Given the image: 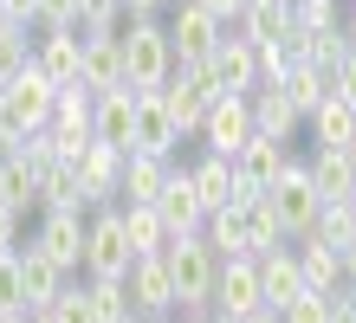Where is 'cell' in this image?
<instances>
[{
    "instance_id": "obj_1",
    "label": "cell",
    "mask_w": 356,
    "mask_h": 323,
    "mask_svg": "<svg viewBox=\"0 0 356 323\" xmlns=\"http://www.w3.org/2000/svg\"><path fill=\"white\" fill-rule=\"evenodd\" d=\"M52 97H58V84L39 72L33 58L0 84V156H7L26 129H46V123H52Z\"/></svg>"
},
{
    "instance_id": "obj_2",
    "label": "cell",
    "mask_w": 356,
    "mask_h": 323,
    "mask_svg": "<svg viewBox=\"0 0 356 323\" xmlns=\"http://www.w3.org/2000/svg\"><path fill=\"white\" fill-rule=\"evenodd\" d=\"M123 84L130 91H162L175 72V46H169V26H162L156 13H143V19H123Z\"/></svg>"
},
{
    "instance_id": "obj_3",
    "label": "cell",
    "mask_w": 356,
    "mask_h": 323,
    "mask_svg": "<svg viewBox=\"0 0 356 323\" xmlns=\"http://www.w3.org/2000/svg\"><path fill=\"white\" fill-rule=\"evenodd\" d=\"M162 258H169V278H175V310H207V304H214V265H220V252L207 246L201 233H169Z\"/></svg>"
},
{
    "instance_id": "obj_4",
    "label": "cell",
    "mask_w": 356,
    "mask_h": 323,
    "mask_svg": "<svg viewBox=\"0 0 356 323\" xmlns=\"http://www.w3.org/2000/svg\"><path fill=\"white\" fill-rule=\"evenodd\" d=\"M130 233H123V213L111 207H91L85 213V278H123L130 272Z\"/></svg>"
},
{
    "instance_id": "obj_5",
    "label": "cell",
    "mask_w": 356,
    "mask_h": 323,
    "mask_svg": "<svg viewBox=\"0 0 356 323\" xmlns=\"http://www.w3.org/2000/svg\"><path fill=\"white\" fill-rule=\"evenodd\" d=\"M33 246L52 258L58 272H85V207H39V233Z\"/></svg>"
},
{
    "instance_id": "obj_6",
    "label": "cell",
    "mask_w": 356,
    "mask_h": 323,
    "mask_svg": "<svg viewBox=\"0 0 356 323\" xmlns=\"http://www.w3.org/2000/svg\"><path fill=\"white\" fill-rule=\"evenodd\" d=\"M266 201H272V213H279V226H285V240H298V233H311V220H318V188H311V175H305V162L291 156L285 168H279V181L266 188Z\"/></svg>"
},
{
    "instance_id": "obj_7",
    "label": "cell",
    "mask_w": 356,
    "mask_h": 323,
    "mask_svg": "<svg viewBox=\"0 0 356 323\" xmlns=\"http://www.w3.org/2000/svg\"><path fill=\"white\" fill-rule=\"evenodd\" d=\"M72 175H78V201H85V213L91 207H111L117 201V188H123V149H111V142H85V156L72 162Z\"/></svg>"
},
{
    "instance_id": "obj_8",
    "label": "cell",
    "mask_w": 356,
    "mask_h": 323,
    "mask_svg": "<svg viewBox=\"0 0 356 323\" xmlns=\"http://www.w3.org/2000/svg\"><path fill=\"white\" fill-rule=\"evenodd\" d=\"M123 291H130V310H136V317H169V310H175V278H169V258H162V252L130 258V272H123Z\"/></svg>"
},
{
    "instance_id": "obj_9",
    "label": "cell",
    "mask_w": 356,
    "mask_h": 323,
    "mask_svg": "<svg viewBox=\"0 0 356 323\" xmlns=\"http://www.w3.org/2000/svg\"><path fill=\"white\" fill-rule=\"evenodd\" d=\"M220 19L201 7V0H175V13H169V46H175V65H195L220 46Z\"/></svg>"
},
{
    "instance_id": "obj_10",
    "label": "cell",
    "mask_w": 356,
    "mask_h": 323,
    "mask_svg": "<svg viewBox=\"0 0 356 323\" xmlns=\"http://www.w3.org/2000/svg\"><path fill=\"white\" fill-rule=\"evenodd\" d=\"M246 136H253V103H246V91H220L214 103H207L201 142L214 149V156H240Z\"/></svg>"
},
{
    "instance_id": "obj_11",
    "label": "cell",
    "mask_w": 356,
    "mask_h": 323,
    "mask_svg": "<svg viewBox=\"0 0 356 323\" xmlns=\"http://www.w3.org/2000/svg\"><path fill=\"white\" fill-rule=\"evenodd\" d=\"M175 142H181V129H175V117H169V103H162V91H136L130 156H162V162H175Z\"/></svg>"
},
{
    "instance_id": "obj_12",
    "label": "cell",
    "mask_w": 356,
    "mask_h": 323,
    "mask_svg": "<svg viewBox=\"0 0 356 323\" xmlns=\"http://www.w3.org/2000/svg\"><path fill=\"white\" fill-rule=\"evenodd\" d=\"M207 310H227V317L259 310V265H253V252H227L214 265V304Z\"/></svg>"
},
{
    "instance_id": "obj_13",
    "label": "cell",
    "mask_w": 356,
    "mask_h": 323,
    "mask_svg": "<svg viewBox=\"0 0 356 323\" xmlns=\"http://www.w3.org/2000/svg\"><path fill=\"white\" fill-rule=\"evenodd\" d=\"M188 181H195L201 213H214V207H240L246 194H253V188L234 175V156H214V149H207L201 162H188Z\"/></svg>"
},
{
    "instance_id": "obj_14",
    "label": "cell",
    "mask_w": 356,
    "mask_h": 323,
    "mask_svg": "<svg viewBox=\"0 0 356 323\" xmlns=\"http://www.w3.org/2000/svg\"><path fill=\"white\" fill-rule=\"evenodd\" d=\"M201 65H207V78H214V91H253V84H259V52L246 46L234 26L220 33V46L207 52Z\"/></svg>"
},
{
    "instance_id": "obj_15",
    "label": "cell",
    "mask_w": 356,
    "mask_h": 323,
    "mask_svg": "<svg viewBox=\"0 0 356 323\" xmlns=\"http://www.w3.org/2000/svg\"><path fill=\"white\" fill-rule=\"evenodd\" d=\"M130 129H136V91H130V84L91 97V136H97V142H111V149L130 156Z\"/></svg>"
},
{
    "instance_id": "obj_16",
    "label": "cell",
    "mask_w": 356,
    "mask_h": 323,
    "mask_svg": "<svg viewBox=\"0 0 356 323\" xmlns=\"http://www.w3.org/2000/svg\"><path fill=\"white\" fill-rule=\"evenodd\" d=\"M78 58H85V33H78V26H39L33 65H39L52 84H72V78H78Z\"/></svg>"
},
{
    "instance_id": "obj_17",
    "label": "cell",
    "mask_w": 356,
    "mask_h": 323,
    "mask_svg": "<svg viewBox=\"0 0 356 323\" xmlns=\"http://www.w3.org/2000/svg\"><path fill=\"white\" fill-rule=\"evenodd\" d=\"M285 162H291L285 136H259V129H253V136L240 142V156H234V175L253 188V194H266L272 181H279V168H285Z\"/></svg>"
},
{
    "instance_id": "obj_18",
    "label": "cell",
    "mask_w": 356,
    "mask_h": 323,
    "mask_svg": "<svg viewBox=\"0 0 356 323\" xmlns=\"http://www.w3.org/2000/svg\"><path fill=\"white\" fill-rule=\"evenodd\" d=\"M13 265H19V297H26V310H46L52 297H58V285H65V272H58L33 240L13 246Z\"/></svg>"
},
{
    "instance_id": "obj_19",
    "label": "cell",
    "mask_w": 356,
    "mask_h": 323,
    "mask_svg": "<svg viewBox=\"0 0 356 323\" xmlns=\"http://www.w3.org/2000/svg\"><path fill=\"white\" fill-rule=\"evenodd\" d=\"M253 265H259V304L285 310L291 297L305 291V278H298V252H291V246H272V252H259Z\"/></svg>"
},
{
    "instance_id": "obj_20",
    "label": "cell",
    "mask_w": 356,
    "mask_h": 323,
    "mask_svg": "<svg viewBox=\"0 0 356 323\" xmlns=\"http://www.w3.org/2000/svg\"><path fill=\"white\" fill-rule=\"evenodd\" d=\"M156 213H162V226L169 233H201V201H195V181H188V168L175 162L169 168V181H162V194H156Z\"/></svg>"
},
{
    "instance_id": "obj_21",
    "label": "cell",
    "mask_w": 356,
    "mask_h": 323,
    "mask_svg": "<svg viewBox=\"0 0 356 323\" xmlns=\"http://www.w3.org/2000/svg\"><path fill=\"white\" fill-rule=\"evenodd\" d=\"M298 278H305V291H324V297H337L343 291V265H337V246H324L318 233H298Z\"/></svg>"
},
{
    "instance_id": "obj_22",
    "label": "cell",
    "mask_w": 356,
    "mask_h": 323,
    "mask_svg": "<svg viewBox=\"0 0 356 323\" xmlns=\"http://www.w3.org/2000/svg\"><path fill=\"white\" fill-rule=\"evenodd\" d=\"M234 33L246 39V46H279V39L291 33V0H246Z\"/></svg>"
},
{
    "instance_id": "obj_23",
    "label": "cell",
    "mask_w": 356,
    "mask_h": 323,
    "mask_svg": "<svg viewBox=\"0 0 356 323\" xmlns=\"http://www.w3.org/2000/svg\"><path fill=\"white\" fill-rule=\"evenodd\" d=\"M246 103H253V129H259V136H285V142H291V129L305 123L298 110H291L285 84H253V91H246Z\"/></svg>"
},
{
    "instance_id": "obj_24",
    "label": "cell",
    "mask_w": 356,
    "mask_h": 323,
    "mask_svg": "<svg viewBox=\"0 0 356 323\" xmlns=\"http://www.w3.org/2000/svg\"><path fill=\"white\" fill-rule=\"evenodd\" d=\"M78 78H85L91 91H117V84H123V39H117V33H104V39H85Z\"/></svg>"
},
{
    "instance_id": "obj_25",
    "label": "cell",
    "mask_w": 356,
    "mask_h": 323,
    "mask_svg": "<svg viewBox=\"0 0 356 323\" xmlns=\"http://www.w3.org/2000/svg\"><path fill=\"white\" fill-rule=\"evenodd\" d=\"M240 240H246V252H272V246H285V226H279V213H272V201L266 194H246L240 201Z\"/></svg>"
},
{
    "instance_id": "obj_26",
    "label": "cell",
    "mask_w": 356,
    "mask_h": 323,
    "mask_svg": "<svg viewBox=\"0 0 356 323\" xmlns=\"http://www.w3.org/2000/svg\"><path fill=\"white\" fill-rule=\"evenodd\" d=\"M311 188H318V201H343V194L356 188V162L343 156V149H318V156L305 162Z\"/></svg>"
},
{
    "instance_id": "obj_27",
    "label": "cell",
    "mask_w": 356,
    "mask_h": 323,
    "mask_svg": "<svg viewBox=\"0 0 356 323\" xmlns=\"http://www.w3.org/2000/svg\"><path fill=\"white\" fill-rule=\"evenodd\" d=\"M117 213H123V233H130V252H136V258L169 246V226H162L156 201H117Z\"/></svg>"
},
{
    "instance_id": "obj_28",
    "label": "cell",
    "mask_w": 356,
    "mask_h": 323,
    "mask_svg": "<svg viewBox=\"0 0 356 323\" xmlns=\"http://www.w3.org/2000/svg\"><path fill=\"white\" fill-rule=\"evenodd\" d=\"M305 123L318 129V149H343V142L356 136V103L330 91V97H324V103H318V110H311Z\"/></svg>"
},
{
    "instance_id": "obj_29",
    "label": "cell",
    "mask_w": 356,
    "mask_h": 323,
    "mask_svg": "<svg viewBox=\"0 0 356 323\" xmlns=\"http://www.w3.org/2000/svg\"><path fill=\"white\" fill-rule=\"evenodd\" d=\"M169 168H175V162H162V156H123V188H117V201H156L162 181H169Z\"/></svg>"
},
{
    "instance_id": "obj_30",
    "label": "cell",
    "mask_w": 356,
    "mask_h": 323,
    "mask_svg": "<svg viewBox=\"0 0 356 323\" xmlns=\"http://www.w3.org/2000/svg\"><path fill=\"white\" fill-rule=\"evenodd\" d=\"M279 84H285V97H291V110H298V117H311L330 97V72H324V65H291Z\"/></svg>"
},
{
    "instance_id": "obj_31",
    "label": "cell",
    "mask_w": 356,
    "mask_h": 323,
    "mask_svg": "<svg viewBox=\"0 0 356 323\" xmlns=\"http://www.w3.org/2000/svg\"><path fill=\"white\" fill-rule=\"evenodd\" d=\"M0 201H7L13 213L39 207V175H33V162H19V156H0Z\"/></svg>"
},
{
    "instance_id": "obj_32",
    "label": "cell",
    "mask_w": 356,
    "mask_h": 323,
    "mask_svg": "<svg viewBox=\"0 0 356 323\" xmlns=\"http://www.w3.org/2000/svg\"><path fill=\"white\" fill-rule=\"evenodd\" d=\"M33 175H39V207H85V201H78V175H72V162H39L33 168Z\"/></svg>"
},
{
    "instance_id": "obj_33",
    "label": "cell",
    "mask_w": 356,
    "mask_h": 323,
    "mask_svg": "<svg viewBox=\"0 0 356 323\" xmlns=\"http://www.w3.org/2000/svg\"><path fill=\"white\" fill-rule=\"evenodd\" d=\"M85 297H91V317L97 323H123V317H130V291H123V278H85Z\"/></svg>"
},
{
    "instance_id": "obj_34",
    "label": "cell",
    "mask_w": 356,
    "mask_h": 323,
    "mask_svg": "<svg viewBox=\"0 0 356 323\" xmlns=\"http://www.w3.org/2000/svg\"><path fill=\"white\" fill-rule=\"evenodd\" d=\"M343 19V0H291V26L298 33H330Z\"/></svg>"
},
{
    "instance_id": "obj_35",
    "label": "cell",
    "mask_w": 356,
    "mask_h": 323,
    "mask_svg": "<svg viewBox=\"0 0 356 323\" xmlns=\"http://www.w3.org/2000/svg\"><path fill=\"white\" fill-rule=\"evenodd\" d=\"M33 58V39H26V26L19 19H0V84H7L19 65Z\"/></svg>"
},
{
    "instance_id": "obj_36",
    "label": "cell",
    "mask_w": 356,
    "mask_h": 323,
    "mask_svg": "<svg viewBox=\"0 0 356 323\" xmlns=\"http://www.w3.org/2000/svg\"><path fill=\"white\" fill-rule=\"evenodd\" d=\"M46 317H52V323H97V317H91L85 285H58V297L46 304Z\"/></svg>"
},
{
    "instance_id": "obj_37",
    "label": "cell",
    "mask_w": 356,
    "mask_h": 323,
    "mask_svg": "<svg viewBox=\"0 0 356 323\" xmlns=\"http://www.w3.org/2000/svg\"><path fill=\"white\" fill-rule=\"evenodd\" d=\"M279 317H285V323H324V317H330V297H324V291H298Z\"/></svg>"
},
{
    "instance_id": "obj_38",
    "label": "cell",
    "mask_w": 356,
    "mask_h": 323,
    "mask_svg": "<svg viewBox=\"0 0 356 323\" xmlns=\"http://www.w3.org/2000/svg\"><path fill=\"white\" fill-rule=\"evenodd\" d=\"M343 52H350L343 26H330V33H311V65H324V72H330V65H337Z\"/></svg>"
},
{
    "instance_id": "obj_39",
    "label": "cell",
    "mask_w": 356,
    "mask_h": 323,
    "mask_svg": "<svg viewBox=\"0 0 356 323\" xmlns=\"http://www.w3.org/2000/svg\"><path fill=\"white\" fill-rule=\"evenodd\" d=\"M33 26H78V0H33Z\"/></svg>"
},
{
    "instance_id": "obj_40",
    "label": "cell",
    "mask_w": 356,
    "mask_h": 323,
    "mask_svg": "<svg viewBox=\"0 0 356 323\" xmlns=\"http://www.w3.org/2000/svg\"><path fill=\"white\" fill-rule=\"evenodd\" d=\"M0 310H26V297H19V265H13V252H0Z\"/></svg>"
},
{
    "instance_id": "obj_41",
    "label": "cell",
    "mask_w": 356,
    "mask_h": 323,
    "mask_svg": "<svg viewBox=\"0 0 356 323\" xmlns=\"http://www.w3.org/2000/svg\"><path fill=\"white\" fill-rule=\"evenodd\" d=\"M330 91H337V97H350V103H356V52H343L337 65H330Z\"/></svg>"
},
{
    "instance_id": "obj_42",
    "label": "cell",
    "mask_w": 356,
    "mask_h": 323,
    "mask_svg": "<svg viewBox=\"0 0 356 323\" xmlns=\"http://www.w3.org/2000/svg\"><path fill=\"white\" fill-rule=\"evenodd\" d=\"M13 246H19V213L0 201V252H13Z\"/></svg>"
},
{
    "instance_id": "obj_43",
    "label": "cell",
    "mask_w": 356,
    "mask_h": 323,
    "mask_svg": "<svg viewBox=\"0 0 356 323\" xmlns=\"http://www.w3.org/2000/svg\"><path fill=\"white\" fill-rule=\"evenodd\" d=\"M201 7H207V13H214V19H220V26H234V19H240V7H246V0H201Z\"/></svg>"
},
{
    "instance_id": "obj_44",
    "label": "cell",
    "mask_w": 356,
    "mask_h": 323,
    "mask_svg": "<svg viewBox=\"0 0 356 323\" xmlns=\"http://www.w3.org/2000/svg\"><path fill=\"white\" fill-rule=\"evenodd\" d=\"M337 265H343V285H350V278H356V240L337 246Z\"/></svg>"
},
{
    "instance_id": "obj_45",
    "label": "cell",
    "mask_w": 356,
    "mask_h": 323,
    "mask_svg": "<svg viewBox=\"0 0 356 323\" xmlns=\"http://www.w3.org/2000/svg\"><path fill=\"white\" fill-rule=\"evenodd\" d=\"M324 323H356V310L343 304V297H330V317H324Z\"/></svg>"
},
{
    "instance_id": "obj_46",
    "label": "cell",
    "mask_w": 356,
    "mask_h": 323,
    "mask_svg": "<svg viewBox=\"0 0 356 323\" xmlns=\"http://www.w3.org/2000/svg\"><path fill=\"white\" fill-rule=\"evenodd\" d=\"M337 26H343V39H350V52H356V0L343 7V19H337Z\"/></svg>"
},
{
    "instance_id": "obj_47",
    "label": "cell",
    "mask_w": 356,
    "mask_h": 323,
    "mask_svg": "<svg viewBox=\"0 0 356 323\" xmlns=\"http://www.w3.org/2000/svg\"><path fill=\"white\" fill-rule=\"evenodd\" d=\"M240 323H285V317H279V310H272V304H259V310H246Z\"/></svg>"
},
{
    "instance_id": "obj_48",
    "label": "cell",
    "mask_w": 356,
    "mask_h": 323,
    "mask_svg": "<svg viewBox=\"0 0 356 323\" xmlns=\"http://www.w3.org/2000/svg\"><path fill=\"white\" fill-rule=\"evenodd\" d=\"M7 19H19V26H26V19H33V0H7Z\"/></svg>"
},
{
    "instance_id": "obj_49",
    "label": "cell",
    "mask_w": 356,
    "mask_h": 323,
    "mask_svg": "<svg viewBox=\"0 0 356 323\" xmlns=\"http://www.w3.org/2000/svg\"><path fill=\"white\" fill-rule=\"evenodd\" d=\"M0 323H33V310H0Z\"/></svg>"
},
{
    "instance_id": "obj_50",
    "label": "cell",
    "mask_w": 356,
    "mask_h": 323,
    "mask_svg": "<svg viewBox=\"0 0 356 323\" xmlns=\"http://www.w3.org/2000/svg\"><path fill=\"white\" fill-rule=\"evenodd\" d=\"M337 297H343V304H350V310H356V278H350V285H343V291H337Z\"/></svg>"
},
{
    "instance_id": "obj_51",
    "label": "cell",
    "mask_w": 356,
    "mask_h": 323,
    "mask_svg": "<svg viewBox=\"0 0 356 323\" xmlns=\"http://www.w3.org/2000/svg\"><path fill=\"white\" fill-rule=\"evenodd\" d=\"M207 323H240V317H227V310H207Z\"/></svg>"
},
{
    "instance_id": "obj_52",
    "label": "cell",
    "mask_w": 356,
    "mask_h": 323,
    "mask_svg": "<svg viewBox=\"0 0 356 323\" xmlns=\"http://www.w3.org/2000/svg\"><path fill=\"white\" fill-rule=\"evenodd\" d=\"M181 323H207V310H181Z\"/></svg>"
},
{
    "instance_id": "obj_53",
    "label": "cell",
    "mask_w": 356,
    "mask_h": 323,
    "mask_svg": "<svg viewBox=\"0 0 356 323\" xmlns=\"http://www.w3.org/2000/svg\"><path fill=\"white\" fill-rule=\"evenodd\" d=\"M123 323H149V317H136V310H130V317H123Z\"/></svg>"
},
{
    "instance_id": "obj_54",
    "label": "cell",
    "mask_w": 356,
    "mask_h": 323,
    "mask_svg": "<svg viewBox=\"0 0 356 323\" xmlns=\"http://www.w3.org/2000/svg\"><path fill=\"white\" fill-rule=\"evenodd\" d=\"M33 323H52V317H46V310H33Z\"/></svg>"
},
{
    "instance_id": "obj_55",
    "label": "cell",
    "mask_w": 356,
    "mask_h": 323,
    "mask_svg": "<svg viewBox=\"0 0 356 323\" xmlns=\"http://www.w3.org/2000/svg\"><path fill=\"white\" fill-rule=\"evenodd\" d=\"M0 19H7V0H0Z\"/></svg>"
},
{
    "instance_id": "obj_56",
    "label": "cell",
    "mask_w": 356,
    "mask_h": 323,
    "mask_svg": "<svg viewBox=\"0 0 356 323\" xmlns=\"http://www.w3.org/2000/svg\"><path fill=\"white\" fill-rule=\"evenodd\" d=\"M149 323H162V317H149Z\"/></svg>"
}]
</instances>
